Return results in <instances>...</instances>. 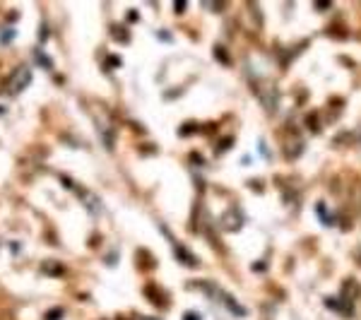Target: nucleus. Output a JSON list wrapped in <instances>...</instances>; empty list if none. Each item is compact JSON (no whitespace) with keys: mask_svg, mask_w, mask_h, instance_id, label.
I'll list each match as a JSON object with an SVG mask.
<instances>
[]
</instances>
